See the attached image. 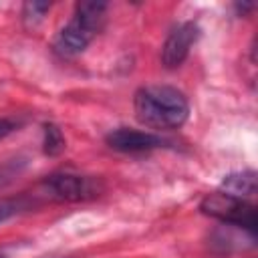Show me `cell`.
<instances>
[{
	"label": "cell",
	"instance_id": "1",
	"mask_svg": "<svg viewBox=\"0 0 258 258\" xmlns=\"http://www.w3.org/2000/svg\"><path fill=\"white\" fill-rule=\"evenodd\" d=\"M133 111L139 123L153 129H177L187 121L189 103L171 85H145L133 95Z\"/></svg>",
	"mask_w": 258,
	"mask_h": 258
},
{
	"label": "cell",
	"instance_id": "2",
	"mask_svg": "<svg viewBox=\"0 0 258 258\" xmlns=\"http://www.w3.org/2000/svg\"><path fill=\"white\" fill-rule=\"evenodd\" d=\"M107 4L97 0L77 2L71 20L56 32L52 40V52L60 58L79 56L99 34L105 22Z\"/></svg>",
	"mask_w": 258,
	"mask_h": 258
},
{
	"label": "cell",
	"instance_id": "3",
	"mask_svg": "<svg viewBox=\"0 0 258 258\" xmlns=\"http://www.w3.org/2000/svg\"><path fill=\"white\" fill-rule=\"evenodd\" d=\"M200 210L202 214L220 220L224 226H236L250 236H254L256 232V206L246 200L234 198L224 191H214L200 202Z\"/></svg>",
	"mask_w": 258,
	"mask_h": 258
},
{
	"label": "cell",
	"instance_id": "4",
	"mask_svg": "<svg viewBox=\"0 0 258 258\" xmlns=\"http://www.w3.org/2000/svg\"><path fill=\"white\" fill-rule=\"evenodd\" d=\"M42 189L54 202H85L97 198L103 191V183L89 175L56 171L44 177Z\"/></svg>",
	"mask_w": 258,
	"mask_h": 258
},
{
	"label": "cell",
	"instance_id": "5",
	"mask_svg": "<svg viewBox=\"0 0 258 258\" xmlns=\"http://www.w3.org/2000/svg\"><path fill=\"white\" fill-rule=\"evenodd\" d=\"M198 38H200V26L194 20L175 24L161 46V64L165 69H177L187 58Z\"/></svg>",
	"mask_w": 258,
	"mask_h": 258
},
{
	"label": "cell",
	"instance_id": "6",
	"mask_svg": "<svg viewBox=\"0 0 258 258\" xmlns=\"http://www.w3.org/2000/svg\"><path fill=\"white\" fill-rule=\"evenodd\" d=\"M105 143L119 153H145L165 145V139L151 133L131 127H117L105 135Z\"/></svg>",
	"mask_w": 258,
	"mask_h": 258
},
{
	"label": "cell",
	"instance_id": "7",
	"mask_svg": "<svg viewBox=\"0 0 258 258\" xmlns=\"http://www.w3.org/2000/svg\"><path fill=\"white\" fill-rule=\"evenodd\" d=\"M220 191L248 202L250 198L256 196V171L242 169V171H234V173L226 175L220 185Z\"/></svg>",
	"mask_w": 258,
	"mask_h": 258
},
{
	"label": "cell",
	"instance_id": "8",
	"mask_svg": "<svg viewBox=\"0 0 258 258\" xmlns=\"http://www.w3.org/2000/svg\"><path fill=\"white\" fill-rule=\"evenodd\" d=\"M64 147H67V141H64L62 131L54 123H44L42 125V151H44V155L56 157L64 151Z\"/></svg>",
	"mask_w": 258,
	"mask_h": 258
},
{
	"label": "cell",
	"instance_id": "9",
	"mask_svg": "<svg viewBox=\"0 0 258 258\" xmlns=\"http://www.w3.org/2000/svg\"><path fill=\"white\" fill-rule=\"evenodd\" d=\"M50 10V2H26L22 4V22L26 28H36L44 14Z\"/></svg>",
	"mask_w": 258,
	"mask_h": 258
},
{
	"label": "cell",
	"instance_id": "10",
	"mask_svg": "<svg viewBox=\"0 0 258 258\" xmlns=\"http://www.w3.org/2000/svg\"><path fill=\"white\" fill-rule=\"evenodd\" d=\"M18 212H20V202H16V200H4V202H0V224H4L6 220H10Z\"/></svg>",
	"mask_w": 258,
	"mask_h": 258
},
{
	"label": "cell",
	"instance_id": "11",
	"mask_svg": "<svg viewBox=\"0 0 258 258\" xmlns=\"http://www.w3.org/2000/svg\"><path fill=\"white\" fill-rule=\"evenodd\" d=\"M16 173H18V165H16V163H6V165H2V167H0V187L6 185Z\"/></svg>",
	"mask_w": 258,
	"mask_h": 258
},
{
	"label": "cell",
	"instance_id": "12",
	"mask_svg": "<svg viewBox=\"0 0 258 258\" xmlns=\"http://www.w3.org/2000/svg\"><path fill=\"white\" fill-rule=\"evenodd\" d=\"M18 129V121L10 119V117H0V139L8 137L10 133H14Z\"/></svg>",
	"mask_w": 258,
	"mask_h": 258
},
{
	"label": "cell",
	"instance_id": "13",
	"mask_svg": "<svg viewBox=\"0 0 258 258\" xmlns=\"http://www.w3.org/2000/svg\"><path fill=\"white\" fill-rule=\"evenodd\" d=\"M234 8H236V12H238V14H242V16H244L246 12L254 10V4H252V2H242V4H240V2H236V4H234Z\"/></svg>",
	"mask_w": 258,
	"mask_h": 258
},
{
	"label": "cell",
	"instance_id": "14",
	"mask_svg": "<svg viewBox=\"0 0 258 258\" xmlns=\"http://www.w3.org/2000/svg\"><path fill=\"white\" fill-rule=\"evenodd\" d=\"M0 258H2V254H0Z\"/></svg>",
	"mask_w": 258,
	"mask_h": 258
}]
</instances>
